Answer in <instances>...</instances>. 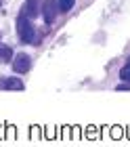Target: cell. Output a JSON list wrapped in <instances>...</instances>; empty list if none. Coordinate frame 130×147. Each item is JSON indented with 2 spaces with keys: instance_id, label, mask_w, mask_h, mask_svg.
Here are the masks:
<instances>
[{
  "instance_id": "obj_3",
  "label": "cell",
  "mask_w": 130,
  "mask_h": 147,
  "mask_svg": "<svg viewBox=\"0 0 130 147\" xmlns=\"http://www.w3.org/2000/svg\"><path fill=\"white\" fill-rule=\"evenodd\" d=\"M61 15V11H59V4H57V0H42V6H40V17H42V21L44 25H51L57 21V17Z\"/></svg>"
},
{
  "instance_id": "obj_8",
  "label": "cell",
  "mask_w": 130,
  "mask_h": 147,
  "mask_svg": "<svg viewBox=\"0 0 130 147\" xmlns=\"http://www.w3.org/2000/svg\"><path fill=\"white\" fill-rule=\"evenodd\" d=\"M120 80H126V82H130V59H126V63L120 67Z\"/></svg>"
},
{
  "instance_id": "obj_6",
  "label": "cell",
  "mask_w": 130,
  "mask_h": 147,
  "mask_svg": "<svg viewBox=\"0 0 130 147\" xmlns=\"http://www.w3.org/2000/svg\"><path fill=\"white\" fill-rule=\"evenodd\" d=\"M13 57H15V51H13L9 44H4L2 40H0V65H11Z\"/></svg>"
},
{
  "instance_id": "obj_7",
  "label": "cell",
  "mask_w": 130,
  "mask_h": 147,
  "mask_svg": "<svg viewBox=\"0 0 130 147\" xmlns=\"http://www.w3.org/2000/svg\"><path fill=\"white\" fill-rule=\"evenodd\" d=\"M57 4H59V11H61V15H67L71 9H73V4H76V0H57Z\"/></svg>"
},
{
  "instance_id": "obj_5",
  "label": "cell",
  "mask_w": 130,
  "mask_h": 147,
  "mask_svg": "<svg viewBox=\"0 0 130 147\" xmlns=\"http://www.w3.org/2000/svg\"><path fill=\"white\" fill-rule=\"evenodd\" d=\"M40 6H42V0H25L21 6V13H25L30 19H38L40 17Z\"/></svg>"
},
{
  "instance_id": "obj_1",
  "label": "cell",
  "mask_w": 130,
  "mask_h": 147,
  "mask_svg": "<svg viewBox=\"0 0 130 147\" xmlns=\"http://www.w3.org/2000/svg\"><path fill=\"white\" fill-rule=\"evenodd\" d=\"M15 34H17V40L21 44H34V40L38 36V30L34 25V19H30L25 13L19 11L17 17H15Z\"/></svg>"
},
{
  "instance_id": "obj_9",
  "label": "cell",
  "mask_w": 130,
  "mask_h": 147,
  "mask_svg": "<svg viewBox=\"0 0 130 147\" xmlns=\"http://www.w3.org/2000/svg\"><path fill=\"white\" fill-rule=\"evenodd\" d=\"M115 92H130V82L122 80L120 84H115Z\"/></svg>"
},
{
  "instance_id": "obj_10",
  "label": "cell",
  "mask_w": 130,
  "mask_h": 147,
  "mask_svg": "<svg viewBox=\"0 0 130 147\" xmlns=\"http://www.w3.org/2000/svg\"><path fill=\"white\" fill-rule=\"evenodd\" d=\"M0 6H2V0H0Z\"/></svg>"
},
{
  "instance_id": "obj_11",
  "label": "cell",
  "mask_w": 130,
  "mask_h": 147,
  "mask_svg": "<svg viewBox=\"0 0 130 147\" xmlns=\"http://www.w3.org/2000/svg\"><path fill=\"white\" fill-rule=\"evenodd\" d=\"M0 40H2V34H0Z\"/></svg>"
},
{
  "instance_id": "obj_2",
  "label": "cell",
  "mask_w": 130,
  "mask_h": 147,
  "mask_svg": "<svg viewBox=\"0 0 130 147\" xmlns=\"http://www.w3.org/2000/svg\"><path fill=\"white\" fill-rule=\"evenodd\" d=\"M32 67H34V59H32V55H27V53H17V55L13 57V61H11V69H13V74H17V76L30 74Z\"/></svg>"
},
{
  "instance_id": "obj_4",
  "label": "cell",
  "mask_w": 130,
  "mask_h": 147,
  "mask_svg": "<svg viewBox=\"0 0 130 147\" xmlns=\"http://www.w3.org/2000/svg\"><path fill=\"white\" fill-rule=\"evenodd\" d=\"M0 90H9V92H23L25 82L21 76L13 74V76H0Z\"/></svg>"
}]
</instances>
